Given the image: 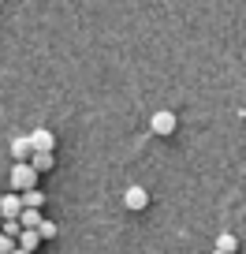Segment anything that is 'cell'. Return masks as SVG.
I'll return each mask as SVG.
<instances>
[{"label": "cell", "instance_id": "6da1fadb", "mask_svg": "<svg viewBox=\"0 0 246 254\" xmlns=\"http://www.w3.org/2000/svg\"><path fill=\"white\" fill-rule=\"evenodd\" d=\"M38 187V168L30 165V161H15V168H11V190H34Z\"/></svg>", "mask_w": 246, "mask_h": 254}, {"label": "cell", "instance_id": "7a4b0ae2", "mask_svg": "<svg viewBox=\"0 0 246 254\" xmlns=\"http://www.w3.org/2000/svg\"><path fill=\"white\" fill-rule=\"evenodd\" d=\"M26 138H30V150L34 153H52L56 150V135L49 131V127H38V131H30Z\"/></svg>", "mask_w": 246, "mask_h": 254}, {"label": "cell", "instance_id": "3957f363", "mask_svg": "<svg viewBox=\"0 0 246 254\" xmlns=\"http://www.w3.org/2000/svg\"><path fill=\"white\" fill-rule=\"evenodd\" d=\"M19 213H23V194H19V190L4 194V198H0V217H4V221H19Z\"/></svg>", "mask_w": 246, "mask_h": 254}, {"label": "cell", "instance_id": "277c9868", "mask_svg": "<svg viewBox=\"0 0 246 254\" xmlns=\"http://www.w3.org/2000/svg\"><path fill=\"white\" fill-rule=\"evenodd\" d=\"M149 127H153V135H172V131H175V112H168V109L153 112Z\"/></svg>", "mask_w": 246, "mask_h": 254}, {"label": "cell", "instance_id": "5b68a950", "mask_svg": "<svg viewBox=\"0 0 246 254\" xmlns=\"http://www.w3.org/2000/svg\"><path fill=\"white\" fill-rule=\"evenodd\" d=\"M123 202H127V209H135V213H142L146 206H149V194H146V187H127L123 190Z\"/></svg>", "mask_w": 246, "mask_h": 254}, {"label": "cell", "instance_id": "8992f818", "mask_svg": "<svg viewBox=\"0 0 246 254\" xmlns=\"http://www.w3.org/2000/svg\"><path fill=\"white\" fill-rule=\"evenodd\" d=\"M15 243L23 247V251H38V243H41V236H38V228H23L15 236Z\"/></svg>", "mask_w": 246, "mask_h": 254}, {"label": "cell", "instance_id": "52a82bcc", "mask_svg": "<svg viewBox=\"0 0 246 254\" xmlns=\"http://www.w3.org/2000/svg\"><path fill=\"white\" fill-rule=\"evenodd\" d=\"M30 138H26V135H19V138H11V157H15V161H26V157H30Z\"/></svg>", "mask_w": 246, "mask_h": 254}, {"label": "cell", "instance_id": "ba28073f", "mask_svg": "<svg viewBox=\"0 0 246 254\" xmlns=\"http://www.w3.org/2000/svg\"><path fill=\"white\" fill-rule=\"evenodd\" d=\"M216 251L235 254L239 251V236H235V232H220V236H216Z\"/></svg>", "mask_w": 246, "mask_h": 254}, {"label": "cell", "instance_id": "9c48e42d", "mask_svg": "<svg viewBox=\"0 0 246 254\" xmlns=\"http://www.w3.org/2000/svg\"><path fill=\"white\" fill-rule=\"evenodd\" d=\"M41 221H45V217H41V209H30V206H23V213H19V224H23V228H38Z\"/></svg>", "mask_w": 246, "mask_h": 254}, {"label": "cell", "instance_id": "30bf717a", "mask_svg": "<svg viewBox=\"0 0 246 254\" xmlns=\"http://www.w3.org/2000/svg\"><path fill=\"white\" fill-rule=\"evenodd\" d=\"M30 165L38 168V176H41V172H49V168L56 165V157L52 153H30Z\"/></svg>", "mask_w": 246, "mask_h": 254}, {"label": "cell", "instance_id": "8fae6325", "mask_svg": "<svg viewBox=\"0 0 246 254\" xmlns=\"http://www.w3.org/2000/svg\"><path fill=\"white\" fill-rule=\"evenodd\" d=\"M23 206H30V209H41V206H45V194H41L38 187H34V190H23Z\"/></svg>", "mask_w": 246, "mask_h": 254}, {"label": "cell", "instance_id": "7c38bea8", "mask_svg": "<svg viewBox=\"0 0 246 254\" xmlns=\"http://www.w3.org/2000/svg\"><path fill=\"white\" fill-rule=\"evenodd\" d=\"M38 236H41V239H56V224H52V221H41V224H38Z\"/></svg>", "mask_w": 246, "mask_h": 254}, {"label": "cell", "instance_id": "4fadbf2b", "mask_svg": "<svg viewBox=\"0 0 246 254\" xmlns=\"http://www.w3.org/2000/svg\"><path fill=\"white\" fill-rule=\"evenodd\" d=\"M15 236H4V232H0V254H11V251H15Z\"/></svg>", "mask_w": 246, "mask_h": 254}, {"label": "cell", "instance_id": "5bb4252c", "mask_svg": "<svg viewBox=\"0 0 246 254\" xmlns=\"http://www.w3.org/2000/svg\"><path fill=\"white\" fill-rule=\"evenodd\" d=\"M0 232H4V236H19L23 224H19V221H4V228H0Z\"/></svg>", "mask_w": 246, "mask_h": 254}, {"label": "cell", "instance_id": "9a60e30c", "mask_svg": "<svg viewBox=\"0 0 246 254\" xmlns=\"http://www.w3.org/2000/svg\"><path fill=\"white\" fill-rule=\"evenodd\" d=\"M11 254H34V251H23V247H15V251H11Z\"/></svg>", "mask_w": 246, "mask_h": 254}, {"label": "cell", "instance_id": "2e32d148", "mask_svg": "<svg viewBox=\"0 0 246 254\" xmlns=\"http://www.w3.org/2000/svg\"><path fill=\"white\" fill-rule=\"evenodd\" d=\"M0 228H4V217H0Z\"/></svg>", "mask_w": 246, "mask_h": 254}, {"label": "cell", "instance_id": "e0dca14e", "mask_svg": "<svg viewBox=\"0 0 246 254\" xmlns=\"http://www.w3.org/2000/svg\"><path fill=\"white\" fill-rule=\"evenodd\" d=\"M213 254H224V251H213Z\"/></svg>", "mask_w": 246, "mask_h": 254}, {"label": "cell", "instance_id": "ac0fdd59", "mask_svg": "<svg viewBox=\"0 0 246 254\" xmlns=\"http://www.w3.org/2000/svg\"><path fill=\"white\" fill-rule=\"evenodd\" d=\"M0 198H4V194H0Z\"/></svg>", "mask_w": 246, "mask_h": 254}]
</instances>
